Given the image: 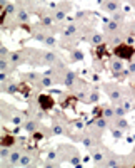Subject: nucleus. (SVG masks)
<instances>
[{
  "instance_id": "obj_19",
  "label": "nucleus",
  "mask_w": 135,
  "mask_h": 168,
  "mask_svg": "<svg viewBox=\"0 0 135 168\" xmlns=\"http://www.w3.org/2000/svg\"><path fill=\"white\" fill-rule=\"evenodd\" d=\"M128 2H132V4H133V2H135V0H128Z\"/></svg>"
},
{
  "instance_id": "obj_1",
  "label": "nucleus",
  "mask_w": 135,
  "mask_h": 168,
  "mask_svg": "<svg viewBox=\"0 0 135 168\" xmlns=\"http://www.w3.org/2000/svg\"><path fill=\"white\" fill-rule=\"evenodd\" d=\"M114 54L117 55L118 59H122V61H130L135 55V49L128 44H118L117 47L114 49Z\"/></svg>"
},
{
  "instance_id": "obj_18",
  "label": "nucleus",
  "mask_w": 135,
  "mask_h": 168,
  "mask_svg": "<svg viewBox=\"0 0 135 168\" xmlns=\"http://www.w3.org/2000/svg\"><path fill=\"white\" fill-rule=\"evenodd\" d=\"M132 34H135V22H133V25H132Z\"/></svg>"
},
{
  "instance_id": "obj_5",
  "label": "nucleus",
  "mask_w": 135,
  "mask_h": 168,
  "mask_svg": "<svg viewBox=\"0 0 135 168\" xmlns=\"http://www.w3.org/2000/svg\"><path fill=\"white\" fill-rule=\"evenodd\" d=\"M112 71L114 72H120L122 69H124V64H122V59H117V61H112Z\"/></svg>"
},
{
  "instance_id": "obj_4",
  "label": "nucleus",
  "mask_w": 135,
  "mask_h": 168,
  "mask_svg": "<svg viewBox=\"0 0 135 168\" xmlns=\"http://www.w3.org/2000/svg\"><path fill=\"white\" fill-rule=\"evenodd\" d=\"M103 7H105L107 12H112V14H114V12H118V10H120V5H118L117 0H107Z\"/></svg>"
},
{
  "instance_id": "obj_7",
  "label": "nucleus",
  "mask_w": 135,
  "mask_h": 168,
  "mask_svg": "<svg viewBox=\"0 0 135 168\" xmlns=\"http://www.w3.org/2000/svg\"><path fill=\"white\" fill-rule=\"evenodd\" d=\"M17 18L20 20V22H27V20H29V15H27L25 8H18V12H17Z\"/></svg>"
},
{
  "instance_id": "obj_13",
  "label": "nucleus",
  "mask_w": 135,
  "mask_h": 168,
  "mask_svg": "<svg viewBox=\"0 0 135 168\" xmlns=\"http://www.w3.org/2000/svg\"><path fill=\"white\" fill-rule=\"evenodd\" d=\"M2 143H4V146H12L15 143V139L12 138V136H4V139H2Z\"/></svg>"
},
{
  "instance_id": "obj_20",
  "label": "nucleus",
  "mask_w": 135,
  "mask_h": 168,
  "mask_svg": "<svg viewBox=\"0 0 135 168\" xmlns=\"http://www.w3.org/2000/svg\"><path fill=\"white\" fill-rule=\"evenodd\" d=\"M133 153H135V148H133Z\"/></svg>"
},
{
  "instance_id": "obj_3",
  "label": "nucleus",
  "mask_w": 135,
  "mask_h": 168,
  "mask_svg": "<svg viewBox=\"0 0 135 168\" xmlns=\"http://www.w3.org/2000/svg\"><path fill=\"white\" fill-rule=\"evenodd\" d=\"M105 89H107L108 96H110V98L114 99V101H120L122 92H120V89H118V88H115V86H105Z\"/></svg>"
},
{
  "instance_id": "obj_10",
  "label": "nucleus",
  "mask_w": 135,
  "mask_h": 168,
  "mask_svg": "<svg viewBox=\"0 0 135 168\" xmlns=\"http://www.w3.org/2000/svg\"><path fill=\"white\" fill-rule=\"evenodd\" d=\"M10 61H12V64H20L22 55L18 54V52H14V54H10Z\"/></svg>"
},
{
  "instance_id": "obj_16",
  "label": "nucleus",
  "mask_w": 135,
  "mask_h": 168,
  "mask_svg": "<svg viewBox=\"0 0 135 168\" xmlns=\"http://www.w3.org/2000/svg\"><path fill=\"white\" fill-rule=\"evenodd\" d=\"M117 126L120 129H125V128H127V121L122 119V118H117Z\"/></svg>"
},
{
  "instance_id": "obj_8",
  "label": "nucleus",
  "mask_w": 135,
  "mask_h": 168,
  "mask_svg": "<svg viewBox=\"0 0 135 168\" xmlns=\"http://www.w3.org/2000/svg\"><path fill=\"white\" fill-rule=\"evenodd\" d=\"M83 145H85L87 148H93V146L97 145V141H95V138H92V136H85V138H83Z\"/></svg>"
},
{
  "instance_id": "obj_21",
  "label": "nucleus",
  "mask_w": 135,
  "mask_h": 168,
  "mask_svg": "<svg viewBox=\"0 0 135 168\" xmlns=\"http://www.w3.org/2000/svg\"><path fill=\"white\" fill-rule=\"evenodd\" d=\"M99 2H100V0H99Z\"/></svg>"
},
{
  "instance_id": "obj_11",
  "label": "nucleus",
  "mask_w": 135,
  "mask_h": 168,
  "mask_svg": "<svg viewBox=\"0 0 135 168\" xmlns=\"http://www.w3.org/2000/svg\"><path fill=\"white\" fill-rule=\"evenodd\" d=\"M103 160H105V156H103L102 151H95V153H93V161H95V163H102Z\"/></svg>"
},
{
  "instance_id": "obj_2",
  "label": "nucleus",
  "mask_w": 135,
  "mask_h": 168,
  "mask_svg": "<svg viewBox=\"0 0 135 168\" xmlns=\"http://www.w3.org/2000/svg\"><path fill=\"white\" fill-rule=\"evenodd\" d=\"M39 104H40V109H45V111H49V109H52V108H53L55 101H53V98H52V96L42 94V96H39Z\"/></svg>"
},
{
  "instance_id": "obj_15",
  "label": "nucleus",
  "mask_w": 135,
  "mask_h": 168,
  "mask_svg": "<svg viewBox=\"0 0 135 168\" xmlns=\"http://www.w3.org/2000/svg\"><path fill=\"white\" fill-rule=\"evenodd\" d=\"M102 40H103V37L102 35H100V34H93V39H92V42H93V44H102Z\"/></svg>"
},
{
  "instance_id": "obj_6",
  "label": "nucleus",
  "mask_w": 135,
  "mask_h": 168,
  "mask_svg": "<svg viewBox=\"0 0 135 168\" xmlns=\"http://www.w3.org/2000/svg\"><path fill=\"white\" fill-rule=\"evenodd\" d=\"M37 128H39V124H37L35 121H27V123H25V129L29 133H35Z\"/></svg>"
},
{
  "instance_id": "obj_9",
  "label": "nucleus",
  "mask_w": 135,
  "mask_h": 168,
  "mask_svg": "<svg viewBox=\"0 0 135 168\" xmlns=\"http://www.w3.org/2000/svg\"><path fill=\"white\" fill-rule=\"evenodd\" d=\"M20 160H22V155L17 153V151L10 155V165H18V163H20Z\"/></svg>"
},
{
  "instance_id": "obj_14",
  "label": "nucleus",
  "mask_w": 135,
  "mask_h": 168,
  "mask_svg": "<svg viewBox=\"0 0 135 168\" xmlns=\"http://www.w3.org/2000/svg\"><path fill=\"white\" fill-rule=\"evenodd\" d=\"M30 161H32V156L30 155H24L20 160V165H30Z\"/></svg>"
},
{
  "instance_id": "obj_17",
  "label": "nucleus",
  "mask_w": 135,
  "mask_h": 168,
  "mask_svg": "<svg viewBox=\"0 0 135 168\" xmlns=\"http://www.w3.org/2000/svg\"><path fill=\"white\" fill-rule=\"evenodd\" d=\"M2 158H8V150L2 148Z\"/></svg>"
},
{
  "instance_id": "obj_12",
  "label": "nucleus",
  "mask_w": 135,
  "mask_h": 168,
  "mask_svg": "<svg viewBox=\"0 0 135 168\" xmlns=\"http://www.w3.org/2000/svg\"><path fill=\"white\" fill-rule=\"evenodd\" d=\"M114 114H115L114 108H105V109H103V118H107V119H108V118H112Z\"/></svg>"
}]
</instances>
